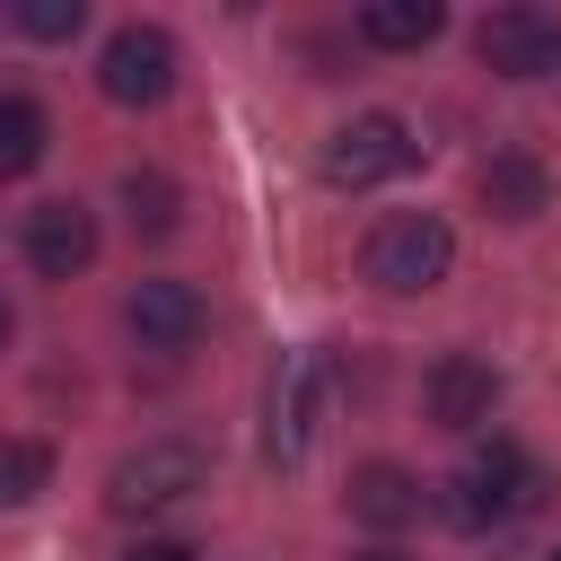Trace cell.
Listing matches in <instances>:
<instances>
[{
  "label": "cell",
  "instance_id": "1",
  "mask_svg": "<svg viewBox=\"0 0 561 561\" xmlns=\"http://www.w3.org/2000/svg\"><path fill=\"white\" fill-rule=\"evenodd\" d=\"M543 500V473H535V456L526 447H508V438H491L482 456H465V473L447 482V526H465V535H491V526H508V517H526Z\"/></svg>",
  "mask_w": 561,
  "mask_h": 561
},
{
  "label": "cell",
  "instance_id": "2",
  "mask_svg": "<svg viewBox=\"0 0 561 561\" xmlns=\"http://www.w3.org/2000/svg\"><path fill=\"white\" fill-rule=\"evenodd\" d=\"M447 263H456V237H447V219H438V210H394V219L368 237V280H377V289H394V298L438 289V280H447Z\"/></svg>",
  "mask_w": 561,
  "mask_h": 561
},
{
  "label": "cell",
  "instance_id": "3",
  "mask_svg": "<svg viewBox=\"0 0 561 561\" xmlns=\"http://www.w3.org/2000/svg\"><path fill=\"white\" fill-rule=\"evenodd\" d=\"M403 167H412V123L403 114H351L324 140V184H342V193H368V184H386Z\"/></svg>",
  "mask_w": 561,
  "mask_h": 561
},
{
  "label": "cell",
  "instance_id": "4",
  "mask_svg": "<svg viewBox=\"0 0 561 561\" xmlns=\"http://www.w3.org/2000/svg\"><path fill=\"white\" fill-rule=\"evenodd\" d=\"M96 88L114 96V105H158L167 88H175V35L167 26H114L105 35V61H96Z\"/></svg>",
  "mask_w": 561,
  "mask_h": 561
},
{
  "label": "cell",
  "instance_id": "5",
  "mask_svg": "<svg viewBox=\"0 0 561 561\" xmlns=\"http://www.w3.org/2000/svg\"><path fill=\"white\" fill-rule=\"evenodd\" d=\"M184 491H202V447H184V438H149V447H131L123 465H114V482H105V500L114 508H167V500H184Z\"/></svg>",
  "mask_w": 561,
  "mask_h": 561
},
{
  "label": "cell",
  "instance_id": "6",
  "mask_svg": "<svg viewBox=\"0 0 561 561\" xmlns=\"http://www.w3.org/2000/svg\"><path fill=\"white\" fill-rule=\"evenodd\" d=\"M473 53H482V70H500V79H543V70L561 61V26H552L543 9H491L482 35H473Z\"/></svg>",
  "mask_w": 561,
  "mask_h": 561
},
{
  "label": "cell",
  "instance_id": "7",
  "mask_svg": "<svg viewBox=\"0 0 561 561\" xmlns=\"http://www.w3.org/2000/svg\"><path fill=\"white\" fill-rule=\"evenodd\" d=\"M316 412H324V359L316 351H289L280 368H272V456L280 465H298L307 447H316Z\"/></svg>",
  "mask_w": 561,
  "mask_h": 561
},
{
  "label": "cell",
  "instance_id": "8",
  "mask_svg": "<svg viewBox=\"0 0 561 561\" xmlns=\"http://www.w3.org/2000/svg\"><path fill=\"white\" fill-rule=\"evenodd\" d=\"M123 324L140 333V351H193L202 342V289L193 280H140L123 298Z\"/></svg>",
  "mask_w": 561,
  "mask_h": 561
},
{
  "label": "cell",
  "instance_id": "9",
  "mask_svg": "<svg viewBox=\"0 0 561 561\" xmlns=\"http://www.w3.org/2000/svg\"><path fill=\"white\" fill-rule=\"evenodd\" d=\"M491 412H500V368L473 359V351H447L430 368V421L438 430H482Z\"/></svg>",
  "mask_w": 561,
  "mask_h": 561
},
{
  "label": "cell",
  "instance_id": "10",
  "mask_svg": "<svg viewBox=\"0 0 561 561\" xmlns=\"http://www.w3.org/2000/svg\"><path fill=\"white\" fill-rule=\"evenodd\" d=\"M26 263H35L44 280L88 272V263H96V219H88L79 202H44V210H26Z\"/></svg>",
  "mask_w": 561,
  "mask_h": 561
},
{
  "label": "cell",
  "instance_id": "11",
  "mask_svg": "<svg viewBox=\"0 0 561 561\" xmlns=\"http://www.w3.org/2000/svg\"><path fill=\"white\" fill-rule=\"evenodd\" d=\"M351 517L394 535V526H412V517H421V482H412L403 465H359V473H351Z\"/></svg>",
  "mask_w": 561,
  "mask_h": 561
},
{
  "label": "cell",
  "instance_id": "12",
  "mask_svg": "<svg viewBox=\"0 0 561 561\" xmlns=\"http://www.w3.org/2000/svg\"><path fill=\"white\" fill-rule=\"evenodd\" d=\"M438 26H447V9H438V0H368V9H359V35H368V44H386V53H421Z\"/></svg>",
  "mask_w": 561,
  "mask_h": 561
},
{
  "label": "cell",
  "instance_id": "13",
  "mask_svg": "<svg viewBox=\"0 0 561 561\" xmlns=\"http://www.w3.org/2000/svg\"><path fill=\"white\" fill-rule=\"evenodd\" d=\"M543 167L526 158V149H500L491 167H482V202H491V219H535L543 210Z\"/></svg>",
  "mask_w": 561,
  "mask_h": 561
},
{
  "label": "cell",
  "instance_id": "14",
  "mask_svg": "<svg viewBox=\"0 0 561 561\" xmlns=\"http://www.w3.org/2000/svg\"><path fill=\"white\" fill-rule=\"evenodd\" d=\"M44 105H26V96H0V184L9 175H26L35 158H44Z\"/></svg>",
  "mask_w": 561,
  "mask_h": 561
},
{
  "label": "cell",
  "instance_id": "15",
  "mask_svg": "<svg viewBox=\"0 0 561 561\" xmlns=\"http://www.w3.org/2000/svg\"><path fill=\"white\" fill-rule=\"evenodd\" d=\"M53 473V447L44 438H0V508H26Z\"/></svg>",
  "mask_w": 561,
  "mask_h": 561
},
{
  "label": "cell",
  "instance_id": "16",
  "mask_svg": "<svg viewBox=\"0 0 561 561\" xmlns=\"http://www.w3.org/2000/svg\"><path fill=\"white\" fill-rule=\"evenodd\" d=\"M123 210H131L140 237H167V228H175V184H167L158 167H131V175H123Z\"/></svg>",
  "mask_w": 561,
  "mask_h": 561
},
{
  "label": "cell",
  "instance_id": "17",
  "mask_svg": "<svg viewBox=\"0 0 561 561\" xmlns=\"http://www.w3.org/2000/svg\"><path fill=\"white\" fill-rule=\"evenodd\" d=\"M9 18H18V26L35 35V44H70V35L88 26V0H18Z\"/></svg>",
  "mask_w": 561,
  "mask_h": 561
},
{
  "label": "cell",
  "instance_id": "18",
  "mask_svg": "<svg viewBox=\"0 0 561 561\" xmlns=\"http://www.w3.org/2000/svg\"><path fill=\"white\" fill-rule=\"evenodd\" d=\"M123 561H193V552H184V543H131Z\"/></svg>",
  "mask_w": 561,
  "mask_h": 561
},
{
  "label": "cell",
  "instance_id": "19",
  "mask_svg": "<svg viewBox=\"0 0 561 561\" xmlns=\"http://www.w3.org/2000/svg\"><path fill=\"white\" fill-rule=\"evenodd\" d=\"M0 351H9V307H0Z\"/></svg>",
  "mask_w": 561,
  "mask_h": 561
},
{
  "label": "cell",
  "instance_id": "20",
  "mask_svg": "<svg viewBox=\"0 0 561 561\" xmlns=\"http://www.w3.org/2000/svg\"><path fill=\"white\" fill-rule=\"evenodd\" d=\"M359 561H394V552H359Z\"/></svg>",
  "mask_w": 561,
  "mask_h": 561
},
{
  "label": "cell",
  "instance_id": "21",
  "mask_svg": "<svg viewBox=\"0 0 561 561\" xmlns=\"http://www.w3.org/2000/svg\"><path fill=\"white\" fill-rule=\"evenodd\" d=\"M543 561H561V552H543Z\"/></svg>",
  "mask_w": 561,
  "mask_h": 561
}]
</instances>
